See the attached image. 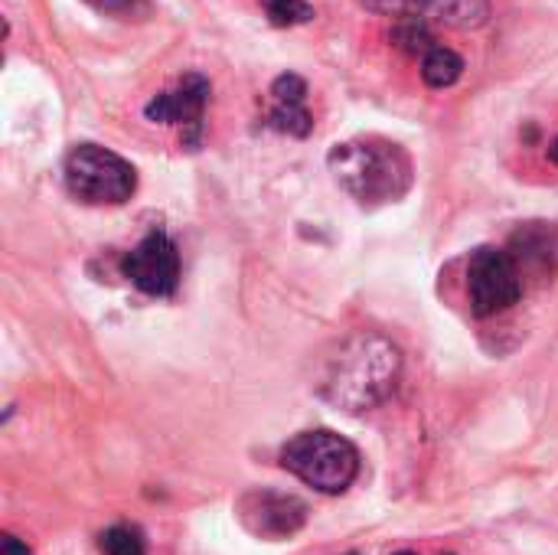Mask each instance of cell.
<instances>
[{
  "label": "cell",
  "mask_w": 558,
  "mask_h": 555,
  "mask_svg": "<svg viewBox=\"0 0 558 555\" xmlns=\"http://www.w3.org/2000/svg\"><path fill=\"white\" fill-rule=\"evenodd\" d=\"M402 357L379 334H353L327 360L320 396L343 412H366L386 402L399 383Z\"/></svg>",
  "instance_id": "6da1fadb"
},
{
  "label": "cell",
  "mask_w": 558,
  "mask_h": 555,
  "mask_svg": "<svg viewBox=\"0 0 558 555\" xmlns=\"http://www.w3.org/2000/svg\"><path fill=\"white\" fill-rule=\"evenodd\" d=\"M327 167L343 193H350L360 206L396 203L412 190L415 167L402 144L369 134L333 144L327 154Z\"/></svg>",
  "instance_id": "7a4b0ae2"
},
{
  "label": "cell",
  "mask_w": 558,
  "mask_h": 555,
  "mask_svg": "<svg viewBox=\"0 0 558 555\" xmlns=\"http://www.w3.org/2000/svg\"><path fill=\"white\" fill-rule=\"evenodd\" d=\"M281 464L320 494H343L360 474V451L330 429L294 435L281 448Z\"/></svg>",
  "instance_id": "3957f363"
},
{
  "label": "cell",
  "mask_w": 558,
  "mask_h": 555,
  "mask_svg": "<svg viewBox=\"0 0 558 555\" xmlns=\"http://www.w3.org/2000/svg\"><path fill=\"white\" fill-rule=\"evenodd\" d=\"M65 190L88 206H121L137 190V170L114 150L75 144L62 164Z\"/></svg>",
  "instance_id": "277c9868"
},
{
  "label": "cell",
  "mask_w": 558,
  "mask_h": 555,
  "mask_svg": "<svg viewBox=\"0 0 558 555\" xmlns=\"http://www.w3.org/2000/svg\"><path fill=\"white\" fill-rule=\"evenodd\" d=\"M468 294L477 317L504 314L523 298V268L507 249L484 245L468 262Z\"/></svg>",
  "instance_id": "5b68a950"
},
{
  "label": "cell",
  "mask_w": 558,
  "mask_h": 555,
  "mask_svg": "<svg viewBox=\"0 0 558 555\" xmlns=\"http://www.w3.org/2000/svg\"><path fill=\"white\" fill-rule=\"evenodd\" d=\"M209 92H213V85H209L206 75L186 72L173 88L154 95L144 105V118L157 121V124L183 128V144L196 150L199 141H203V114H206V105H209Z\"/></svg>",
  "instance_id": "8992f818"
},
{
  "label": "cell",
  "mask_w": 558,
  "mask_h": 555,
  "mask_svg": "<svg viewBox=\"0 0 558 555\" xmlns=\"http://www.w3.org/2000/svg\"><path fill=\"white\" fill-rule=\"evenodd\" d=\"M124 278L141 288L150 298H170L180 285V255L167 232L154 229L147 232L124 258H121Z\"/></svg>",
  "instance_id": "52a82bcc"
},
{
  "label": "cell",
  "mask_w": 558,
  "mask_h": 555,
  "mask_svg": "<svg viewBox=\"0 0 558 555\" xmlns=\"http://www.w3.org/2000/svg\"><path fill=\"white\" fill-rule=\"evenodd\" d=\"M239 520L245 523L248 533L278 543V540L294 536L307 523V507L291 494L252 491L239 500Z\"/></svg>",
  "instance_id": "ba28073f"
},
{
  "label": "cell",
  "mask_w": 558,
  "mask_h": 555,
  "mask_svg": "<svg viewBox=\"0 0 558 555\" xmlns=\"http://www.w3.org/2000/svg\"><path fill=\"white\" fill-rule=\"evenodd\" d=\"M356 3L396 20H425L454 29H477L490 16L487 0H356Z\"/></svg>",
  "instance_id": "9c48e42d"
},
{
  "label": "cell",
  "mask_w": 558,
  "mask_h": 555,
  "mask_svg": "<svg viewBox=\"0 0 558 555\" xmlns=\"http://www.w3.org/2000/svg\"><path fill=\"white\" fill-rule=\"evenodd\" d=\"M271 108L265 114V124L271 131L307 137L314 131V114L307 111V82L294 72H284L271 82Z\"/></svg>",
  "instance_id": "30bf717a"
},
{
  "label": "cell",
  "mask_w": 558,
  "mask_h": 555,
  "mask_svg": "<svg viewBox=\"0 0 558 555\" xmlns=\"http://www.w3.org/2000/svg\"><path fill=\"white\" fill-rule=\"evenodd\" d=\"M510 255L517 258L520 268L526 265H536V268H556L558 265V226H523L517 236H513V249Z\"/></svg>",
  "instance_id": "8fae6325"
},
{
  "label": "cell",
  "mask_w": 558,
  "mask_h": 555,
  "mask_svg": "<svg viewBox=\"0 0 558 555\" xmlns=\"http://www.w3.org/2000/svg\"><path fill=\"white\" fill-rule=\"evenodd\" d=\"M464 75V59L451 46H432L422 56V79L428 88H451Z\"/></svg>",
  "instance_id": "7c38bea8"
},
{
  "label": "cell",
  "mask_w": 558,
  "mask_h": 555,
  "mask_svg": "<svg viewBox=\"0 0 558 555\" xmlns=\"http://www.w3.org/2000/svg\"><path fill=\"white\" fill-rule=\"evenodd\" d=\"M98 546L105 555H147L144 536L134 527H111L98 536Z\"/></svg>",
  "instance_id": "4fadbf2b"
},
{
  "label": "cell",
  "mask_w": 558,
  "mask_h": 555,
  "mask_svg": "<svg viewBox=\"0 0 558 555\" xmlns=\"http://www.w3.org/2000/svg\"><path fill=\"white\" fill-rule=\"evenodd\" d=\"M392 36H396V43H399L402 49L422 52V56L435 46V36H432V29H428L425 20H399L396 29H392Z\"/></svg>",
  "instance_id": "5bb4252c"
},
{
  "label": "cell",
  "mask_w": 558,
  "mask_h": 555,
  "mask_svg": "<svg viewBox=\"0 0 558 555\" xmlns=\"http://www.w3.org/2000/svg\"><path fill=\"white\" fill-rule=\"evenodd\" d=\"M265 13L275 26H298L314 16L307 0H265Z\"/></svg>",
  "instance_id": "9a60e30c"
},
{
  "label": "cell",
  "mask_w": 558,
  "mask_h": 555,
  "mask_svg": "<svg viewBox=\"0 0 558 555\" xmlns=\"http://www.w3.org/2000/svg\"><path fill=\"white\" fill-rule=\"evenodd\" d=\"M88 7H95L98 13H111V16H147L150 13V0H85Z\"/></svg>",
  "instance_id": "2e32d148"
},
{
  "label": "cell",
  "mask_w": 558,
  "mask_h": 555,
  "mask_svg": "<svg viewBox=\"0 0 558 555\" xmlns=\"http://www.w3.org/2000/svg\"><path fill=\"white\" fill-rule=\"evenodd\" d=\"M0 555H29V546L20 543V540L10 536V533H3V536H0Z\"/></svg>",
  "instance_id": "e0dca14e"
},
{
  "label": "cell",
  "mask_w": 558,
  "mask_h": 555,
  "mask_svg": "<svg viewBox=\"0 0 558 555\" xmlns=\"http://www.w3.org/2000/svg\"><path fill=\"white\" fill-rule=\"evenodd\" d=\"M549 160H553V164L558 167V137L553 141V144H549Z\"/></svg>",
  "instance_id": "ac0fdd59"
},
{
  "label": "cell",
  "mask_w": 558,
  "mask_h": 555,
  "mask_svg": "<svg viewBox=\"0 0 558 555\" xmlns=\"http://www.w3.org/2000/svg\"><path fill=\"white\" fill-rule=\"evenodd\" d=\"M396 555H418V553H396Z\"/></svg>",
  "instance_id": "d6986e66"
}]
</instances>
